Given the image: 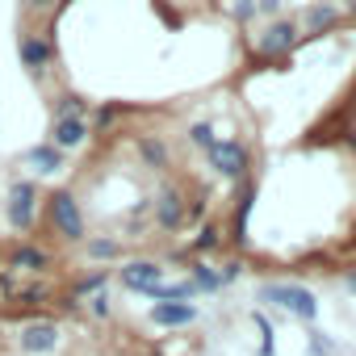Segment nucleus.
Instances as JSON below:
<instances>
[{
	"instance_id": "1",
	"label": "nucleus",
	"mask_w": 356,
	"mask_h": 356,
	"mask_svg": "<svg viewBox=\"0 0 356 356\" xmlns=\"http://www.w3.org/2000/svg\"><path fill=\"white\" fill-rule=\"evenodd\" d=\"M298 38H302L298 22L277 17V22H268V26H264V34H260L256 51H260V59H281V55H289V51L298 47Z\"/></svg>"
},
{
	"instance_id": "2",
	"label": "nucleus",
	"mask_w": 356,
	"mask_h": 356,
	"mask_svg": "<svg viewBox=\"0 0 356 356\" xmlns=\"http://www.w3.org/2000/svg\"><path fill=\"white\" fill-rule=\"evenodd\" d=\"M34 206H38V185L34 181H13L9 185V202H5V214L17 231H30L34 227Z\"/></svg>"
},
{
	"instance_id": "3",
	"label": "nucleus",
	"mask_w": 356,
	"mask_h": 356,
	"mask_svg": "<svg viewBox=\"0 0 356 356\" xmlns=\"http://www.w3.org/2000/svg\"><path fill=\"white\" fill-rule=\"evenodd\" d=\"M17 55H22V67H30L34 76H47V67L55 63V38L51 34H22Z\"/></svg>"
},
{
	"instance_id": "4",
	"label": "nucleus",
	"mask_w": 356,
	"mask_h": 356,
	"mask_svg": "<svg viewBox=\"0 0 356 356\" xmlns=\"http://www.w3.org/2000/svg\"><path fill=\"white\" fill-rule=\"evenodd\" d=\"M47 210H51V227L63 239H84V218H80V206H76L72 193H55Z\"/></svg>"
},
{
	"instance_id": "5",
	"label": "nucleus",
	"mask_w": 356,
	"mask_h": 356,
	"mask_svg": "<svg viewBox=\"0 0 356 356\" xmlns=\"http://www.w3.org/2000/svg\"><path fill=\"white\" fill-rule=\"evenodd\" d=\"M210 163L222 172V176H231V181H239V176L248 172V163H252V155H248V147L239 143V138H222L214 151H210Z\"/></svg>"
},
{
	"instance_id": "6",
	"label": "nucleus",
	"mask_w": 356,
	"mask_h": 356,
	"mask_svg": "<svg viewBox=\"0 0 356 356\" xmlns=\"http://www.w3.org/2000/svg\"><path fill=\"white\" fill-rule=\"evenodd\" d=\"M88 134H92V130H88L84 118H55V122H51V147H59L63 155H67V151H80V147L88 143Z\"/></svg>"
},
{
	"instance_id": "7",
	"label": "nucleus",
	"mask_w": 356,
	"mask_h": 356,
	"mask_svg": "<svg viewBox=\"0 0 356 356\" xmlns=\"http://www.w3.org/2000/svg\"><path fill=\"white\" fill-rule=\"evenodd\" d=\"M268 302H281L285 310H293V314H302V318H314V298L306 293V289H298V285H268Z\"/></svg>"
},
{
	"instance_id": "8",
	"label": "nucleus",
	"mask_w": 356,
	"mask_h": 356,
	"mask_svg": "<svg viewBox=\"0 0 356 356\" xmlns=\"http://www.w3.org/2000/svg\"><path fill=\"white\" fill-rule=\"evenodd\" d=\"M155 222H159V231H181L185 227V202H181V193H176V189H163L159 193Z\"/></svg>"
},
{
	"instance_id": "9",
	"label": "nucleus",
	"mask_w": 356,
	"mask_h": 356,
	"mask_svg": "<svg viewBox=\"0 0 356 356\" xmlns=\"http://www.w3.org/2000/svg\"><path fill=\"white\" fill-rule=\"evenodd\" d=\"M159 277H163V268L151 264V260H134V264L122 268V281H126L130 289H138V293H151V289L159 285Z\"/></svg>"
},
{
	"instance_id": "10",
	"label": "nucleus",
	"mask_w": 356,
	"mask_h": 356,
	"mask_svg": "<svg viewBox=\"0 0 356 356\" xmlns=\"http://www.w3.org/2000/svg\"><path fill=\"white\" fill-rule=\"evenodd\" d=\"M331 26H339V5H323V0H314L298 22V30H306V34H323Z\"/></svg>"
},
{
	"instance_id": "11",
	"label": "nucleus",
	"mask_w": 356,
	"mask_h": 356,
	"mask_svg": "<svg viewBox=\"0 0 356 356\" xmlns=\"http://www.w3.org/2000/svg\"><path fill=\"white\" fill-rule=\"evenodd\" d=\"M151 318H155V323H163V327H185V323H193V318H197V310H193L189 302H155Z\"/></svg>"
},
{
	"instance_id": "12",
	"label": "nucleus",
	"mask_w": 356,
	"mask_h": 356,
	"mask_svg": "<svg viewBox=\"0 0 356 356\" xmlns=\"http://www.w3.org/2000/svg\"><path fill=\"white\" fill-rule=\"evenodd\" d=\"M9 264H13V268H22V273H38V268H47V264H51V256H47L38 243H22V248H13V252H9Z\"/></svg>"
},
{
	"instance_id": "13",
	"label": "nucleus",
	"mask_w": 356,
	"mask_h": 356,
	"mask_svg": "<svg viewBox=\"0 0 356 356\" xmlns=\"http://www.w3.org/2000/svg\"><path fill=\"white\" fill-rule=\"evenodd\" d=\"M22 343H26V352H51V348L59 343V331H55L51 323H30V327L22 331Z\"/></svg>"
},
{
	"instance_id": "14",
	"label": "nucleus",
	"mask_w": 356,
	"mask_h": 356,
	"mask_svg": "<svg viewBox=\"0 0 356 356\" xmlns=\"http://www.w3.org/2000/svg\"><path fill=\"white\" fill-rule=\"evenodd\" d=\"M30 163H34L38 172H59V168H63V151L51 147V143H42V147L30 151Z\"/></svg>"
},
{
	"instance_id": "15",
	"label": "nucleus",
	"mask_w": 356,
	"mask_h": 356,
	"mask_svg": "<svg viewBox=\"0 0 356 356\" xmlns=\"http://www.w3.org/2000/svg\"><path fill=\"white\" fill-rule=\"evenodd\" d=\"M138 155H143L151 168H163V163H168V151H163V143H159V138H151V134H147V138H138Z\"/></svg>"
},
{
	"instance_id": "16",
	"label": "nucleus",
	"mask_w": 356,
	"mask_h": 356,
	"mask_svg": "<svg viewBox=\"0 0 356 356\" xmlns=\"http://www.w3.org/2000/svg\"><path fill=\"white\" fill-rule=\"evenodd\" d=\"M88 256H92V260H118L122 248H118L113 239H88Z\"/></svg>"
},
{
	"instance_id": "17",
	"label": "nucleus",
	"mask_w": 356,
	"mask_h": 356,
	"mask_svg": "<svg viewBox=\"0 0 356 356\" xmlns=\"http://www.w3.org/2000/svg\"><path fill=\"white\" fill-rule=\"evenodd\" d=\"M231 17L243 22V26L256 22V17H260V13H256V0H231Z\"/></svg>"
},
{
	"instance_id": "18",
	"label": "nucleus",
	"mask_w": 356,
	"mask_h": 356,
	"mask_svg": "<svg viewBox=\"0 0 356 356\" xmlns=\"http://www.w3.org/2000/svg\"><path fill=\"white\" fill-rule=\"evenodd\" d=\"M193 143H197V147H206V151H214V147H218V138H214V130H210V126H193Z\"/></svg>"
},
{
	"instance_id": "19",
	"label": "nucleus",
	"mask_w": 356,
	"mask_h": 356,
	"mask_svg": "<svg viewBox=\"0 0 356 356\" xmlns=\"http://www.w3.org/2000/svg\"><path fill=\"white\" fill-rule=\"evenodd\" d=\"M281 9H285V0H256V13L260 17H277Z\"/></svg>"
},
{
	"instance_id": "20",
	"label": "nucleus",
	"mask_w": 356,
	"mask_h": 356,
	"mask_svg": "<svg viewBox=\"0 0 356 356\" xmlns=\"http://www.w3.org/2000/svg\"><path fill=\"white\" fill-rule=\"evenodd\" d=\"M310 352H314V356H331V339H327V335H314V339H310Z\"/></svg>"
},
{
	"instance_id": "21",
	"label": "nucleus",
	"mask_w": 356,
	"mask_h": 356,
	"mask_svg": "<svg viewBox=\"0 0 356 356\" xmlns=\"http://www.w3.org/2000/svg\"><path fill=\"white\" fill-rule=\"evenodd\" d=\"M92 314H109V293H97L92 298Z\"/></svg>"
},
{
	"instance_id": "22",
	"label": "nucleus",
	"mask_w": 356,
	"mask_h": 356,
	"mask_svg": "<svg viewBox=\"0 0 356 356\" xmlns=\"http://www.w3.org/2000/svg\"><path fill=\"white\" fill-rule=\"evenodd\" d=\"M30 9H51V5H59V0H26Z\"/></svg>"
},
{
	"instance_id": "23",
	"label": "nucleus",
	"mask_w": 356,
	"mask_h": 356,
	"mask_svg": "<svg viewBox=\"0 0 356 356\" xmlns=\"http://www.w3.org/2000/svg\"><path fill=\"white\" fill-rule=\"evenodd\" d=\"M343 9H348V13H352V17H356V0H343Z\"/></svg>"
},
{
	"instance_id": "24",
	"label": "nucleus",
	"mask_w": 356,
	"mask_h": 356,
	"mask_svg": "<svg viewBox=\"0 0 356 356\" xmlns=\"http://www.w3.org/2000/svg\"><path fill=\"white\" fill-rule=\"evenodd\" d=\"M348 285H352V289H356V273H352V277H348Z\"/></svg>"
},
{
	"instance_id": "25",
	"label": "nucleus",
	"mask_w": 356,
	"mask_h": 356,
	"mask_svg": "<svg viewBox=\"0 0 356 356\" xmlns=\"http://www.w3.org/2000/svg\"><path fill=\"white\" fill-rule=\"evenodd\" d=\"M323 5H339V0H323Z\"/></svg>"
}]
</instances>
